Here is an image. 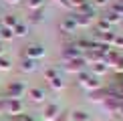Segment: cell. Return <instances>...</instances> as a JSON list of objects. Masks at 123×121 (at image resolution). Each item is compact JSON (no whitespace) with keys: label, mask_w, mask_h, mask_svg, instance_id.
<instances>
[{"label":"cell","mask_w":123,"mask_h":121,"mask_svg":"<svg viewBox=\"0 0 123 121\" xmlns=\"http://www.w3.org/2000/svg\"><path fill=\"white\" fill-rule=\"evenodd\" d=\"M6 111L10 115H18L20 111H22V103H20L18 99H10L8 103H6Z\"/></svg>","instance_id":"6da1fadb"},{"label":"cell","mask_w":123,"mask_h":121,"mask_svg":"<svg viewBox=\"0 0 123 121\" xmlns=\"http://www.w3.org/2000/svg\"><path fill=\"white\" fill-rule=\"evenodd\" d=\"M0 36H2V40H10L14 36L12 28H6V26H0Z\"/></svg>","instance_id":"7a4b0ae2"},{"label":"cell","mask_w":123,"mask_h":121,"mask_svg":"<svg viewBox=\"0 0 123 121\" xmlns=\"http://www.w3.org/2000/svg\"><path fill=\"white\" fill-rule=\"evenodd\" d=\"M2 22H4V26H6V28L16 26V20H14V16H10V14H8V16H4V20H2Z\"/></svg>","instance_id":"3957f363"},{"label":"cell","mask_w":123,"mask_h":121,"mask_svg":"<svg viewBox=\"0 0 123 121\" xmlns=\"http://www.w3.org/2000/svg\"><path fill=\"white\" fill-rule=\"evenodd\" d=\"M10 69V60L6 57H0V71H8Z\"/></svg>","instance_id":"277c9868"},{"label":"cell","mask_w":123,"mask_h":121,"mask_svg":"<svg viewBox=\"0 0 123 121\" xmlns=\"http://www.w3.org/2000/svg\"><path fill=\"white\" fill-rule=\"evenodd\" d=\"M14 34H16V36L26 34V26H20V24H16V26H14Z\"/></svg>","instance_id":"5b68a950"},{"label":"cell","mask_w":123,"mask_h":121,"mask_svg":"<svg viewBox=\"0 0 123 121\" xmlns=\"http://www.w3.org/2000/svg\"><path fill=\"white\" fill-rule=\"evenodd\" d=\"M28 95L32 97V101H40V99H43V93H40V91H37V89H32Z\"/></svg>","instance_id":"8992f818"},{"label":"cell","mask_w":123,"mask_h":121,"mask_svg":"<svg viewBox=\"0 0 123 121\" xmlns=\"http://www.w3.org/2000/svg\"><path fill=\"white\" fill-rule=\"evenodd\" d=\"M22 69H24V71H30V69H32V63H24Z\"/></svg>","instance_id":"52a82bcc"},{"label":"cell","mask_w":123,"mask_h":121,"mask_svg":"<svg viewBox=\"0 0 123 121\" xmlns=\"http://www.w3.org/2000/svg\"><path fill=\"white\" fill-rule=\"evenodd\" d=\"M2 50H4V48H2V40H0V57H2Z\"/></svg>","instance_id":"ba28073f"},{"label":"cell","mask_w":123,"mask_h":121,"mask_svg":"<svg viewBox=\"0 0 123 121\" xmlns=\"http://www.w3.org/2000/svg\"><path fill=\"white\" fill-rule=\"evenodd\" d=\"M8 2H10V4H14V2H16V0H8Z\"/></svg>","instance_id":"9c48e42d"},{"label":"cell","mask_w":123,"mask_h":121,"mask_svg":"<svg viewBox=\"0 0 123 121\" xmlns=\"http://www.w3.org/2000/svg\"><path fill=\"white\" fill-rule=\"evenodd\" d=\"M0 109H2V103H0Z\"/></svg>","instance_id":"30bf717a"},{"label":"cell","mask_w":123,"mask_h":121,"mask_svg":"<svg viewBox=\"0 0 123 121\" xmlns=\"http://www.w3.org/2000/svg\"><path fill=\"white\" fill-rule=\"evenodd\" d=\"M0 40H2V36H0Z\"/></svg>","instance_id":"8fae6325"}]
</instances>
